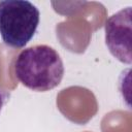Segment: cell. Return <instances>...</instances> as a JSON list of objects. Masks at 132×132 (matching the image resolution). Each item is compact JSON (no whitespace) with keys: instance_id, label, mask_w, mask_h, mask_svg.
Returning <instances> with one entry per match:
<instances>
[{"instance_id":"6da1fadb","label":"cell","mask_w":132,"mask_h":132,"mask_svg":"<svg viewBox=\"0 0 132 132\" xmlns=\"http://www.w3.org/2000/svg\"><path fill=\"white\" fill-rule=\"evenodd\" d=\"M16 79L35 92H46L60 85L64 64L58 52L50 45L38 44L23 50L13 63Z\"/></svg>"},{"instance_id":"7a4b0ae2","label":"cell","mask_w":132,"mask_h":132,"mask_svg":"<svg viewBox=\"0 0 132 132\" xmlns=\"http://www.w3.org/2000/svg\"><path fill=\"white\" fill-rule=\"evenodd\" d=\"M39 20L40 12L30 1H0V36L9 47H24L35 35Z\"/></svg>"},{"instance_id":"3957f363","label":"cell","mask_w":132,"mask_h":132,"mask_svg":"<svg viewBox=\"0 0 132 132\" xmlns=\"http://www.w3.org/2000/svg\"><path fill=\"white\" fill-rule=\"evenodd\" d=\"M132 8L127 6L110 15L104 25L105 43L110 54L120 62L132 63Z\"/></svg>"},{"instance_id":"277c9868","label":"cell","mask_w":132,"mask_h":132,"mask_svg":"<svg viewBox=\"0 0 132 132\" xmlns=\"http://www.w3.org/2000/svg\"><path fill=\"white\" fill-rule=\"evenodd\" d=\"M8 98H9V93H7L5 90H3L0 87V112H1L2 107L4 106V104L8 100Z\"/></svg>"}]
</instances>
